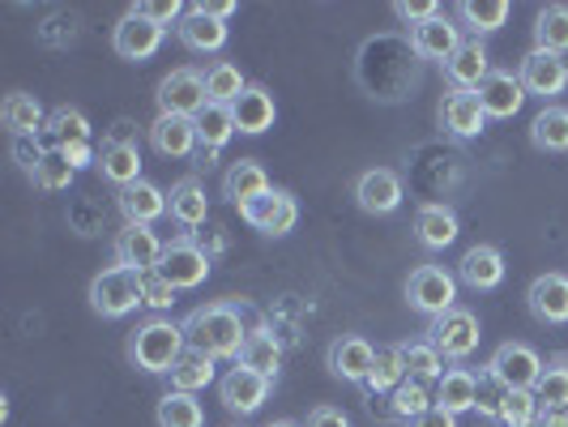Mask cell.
Wrapping results in <instances>:
<instances>
[{"instance_id": "obj_1", "label": "cell", "mask_w": 568, "mask_h": 427, "mask_svg": "<svg viewBox=\"0 0 568 427\" xmlns=\"http://www.w3.org/2000/svg\"><path fill=\"white\" fill-rule=\"evenodd\" d=\"M184 338L193 350L210 359H240V346L248 338L244 316L235 304H205L197 313L184 316Z\"/></svg>"}, {"instance_id": "obj_2", "label": "cell", "mask_w": 568, "mask_h": 427, "mask_svg": "<svg viewBox=\"0 0 568 427\" xmlns=\"http://www.w3.org/2000/svg\"><path fill=\"white\" fill-rule=\"evenodd\" d=\"M189 350V338H184V325H175L168 316H150L145 325H138V334L129 342V355L133 364L150 376H168L175 368V359Z\"/></svg>"}, {"instance_id": "obj_3", "label": "cell", "mask_w": 568, "mask_h": 427, "mask_svg": "<svg viewBox=\"0 0 568 427\" xmlns=\"http://www.w3.org/2000/svg\"><path fill=\"white\" fill-rule=\"evenodd\" d=\"M138 304H142V274H133L124 265H112V270L94 274V283H90V308L99 316L120 321V316L133 313Z\"/></svg>"}, {"instance_id": "obj_4", "label": "cell", "mask_w": 568, "mask_h": 427, "mask_svg": "<svg viewBox=\"0 0 568 427\" xmlns=\"http://www.w3.org/2000/svg\"><path fill=\"white\" fill-rule=\"evenodd\" d=\"M406 299H410V308L424 316H445L449 308H457V278L449 270H440V265H419L410 278H406Z\"/></svg>"}, {"instance_id": "obj_5", "label": "cell", "mask_w": 568, "mask_h": 427, "mask_svg": "<svg viewBox=\"0 0 568 427\" xmlns=\"http://www.w3.org/2000/svg\"><path fill=\"white\" fill-rule=\"evenodd\" d=\"M542 368H547V364L539 359L535 346H526V342H505V346L491 355L487 376H491L500 389H535Z\"/></svg>"}, {"instance_id": "obj_6", "label": "cell", "mask_w": 568, "mask_h": 427, "mask_svg": "<svg viewBox=\"0 0 568 427\" xmlns=\"http://www.w3.org/2000/svg\"><path fill=\"white\" fill-rule=\"evenodd\" d=\"M427 334H432L427 342H432L445 359H466V355H475V350H479V338H484L479 316L470 313V308H449L445 316H436Z\"/></svg>"}, {"instance_id": "obj_7", "label": "cell", "mask_w": 568, "mask_h": 427, "mask_svg": "<svg viewBox=\"0 0 568 427\" xmlns=\"http://www.w3.org/2000/svg\"><path fill=\"white\" fill-rule=\"evenodd\" d=\"M205 108H210V94H205V78L197 69H171L168 78L159 82V115L197 120Z\"/></svg>"}, {"instance_id": "obj_8", "label": "cell", "mask_w": 568, "mask_h": 427, "mask_svg": "<svg viewBox=\"0 0 568 427\" xmlns=\"http://www.w3.org/2000/svg\"><path fill=\"white\" fill-rule=\"evenodd\" d=\"M240 218L253 231H261V235H286L300 223V205L283 189H270V193L253 197L248 205H240Z\"/></svg>"}, {"instance_id": "obj_9", "label": "cell", "mask_w": 568, "mask_h": 427, "mask_svg": "<svg viewBox=\"0 0 568 427\" xmlns=\"http://www.w3.org/2000/svg\"><path fill=\"white\" fill-rule=\"evenodd\" d=\"M163 240H159V231L142 227V223H124V227L115 231V265H124V270H133V274H145V270H159V261H163Z\"/></svg>"}, {"instance_id": "obj_10", "label": "cell", "mask_w": 568, "mask_h": 427, "mask_svg": "<svg viewBox=\"0 0 568 427\" xmlns=\"http://www.w3.org/2000/svg\"><path fill=\"white\" fill-rule=\"evenodd\" d=\"M159 274H163L175 291H193V286H201L210 278V256L201 253L193 240H175V244L163 248Z\"/></svg>"}, {"instance_id": "obj_11", "label": "cell", "mask_w": 568, "mask_h": 427, "mask_svg": "<svg viewBox=\"0 0 568 427\" xmlns=\"http://www.w3.org/2000/svg\"><path fill=\"white\" fill-rule=\"evenodd\" d=\"M163 34H168L163 27L145 22V18H138V13H124V18L115 22L112 48L120 60H150L159 48H163Z\"/></svg>"}, {"instance_id": "obj_12", "label": "cell", "mask_w": 568, "mask_h": 427, "mask_svg": "<svg viewBox=\"0 0 568 427\" xmlns=\"http://www.w3.org/2000/svg\"><path fill=\"white\" fill-rule=\"evenodd\" d=\"M219 398H223V406L235 410V415H256V410L265 406V398H270V380L235 364V368L219 380Z\"/></svg>"}, {"instance_id": "obj_13", "label": "cell", "mask_w": 568, "mask_h": 427, "mask_svg": "<svg viewBox=\"0 0 568 427\" xmlns=\"http://www.w3.org/2000/svg\"><path fill=\"white\" fill-rule=\"evenodd\" d=\"M475 94L484 103L487 120H513V115L521 112V103H526V85H521V78H513L509 69H491L487 82Z\"/></svg>"}, {"instance_id": "obj_14", "label": "cell", "mask_w": 568, "mask_h": 427, "mask_svg": "<svg viewBox=\"0 0 568 427\" xmlns=\"http://www.w3.org/2000/svg\"><path fill=\"white\" fill-rule=\"evenodd\" d=\"M355 201L364 214H394L402 205V180L398 171L389 167H372L355 180Z\"/></svg>"}, {"instance_id": "obj_15", "label": "cell", "mask_w": 568, "mask_h": 427, "mask_svg": "<svg viewBox=\"0 0 568 427\" xmlns=\"http://www.w3.org/2000/svg\"><path fill=\"white\" fill-rule=\"evenodd\" d=\"M526 304L542 325H568V274H542L526 291Z\"/></svg>"}, {"instance_id": "obj_16", "label": "cell", "mask_w": 568, "mask_h": 427, "mask_svg": "<svg viewBox=\"0 0 568 427\" xmlns=\"http://www.w3.org/2000/svg\"><path fill=\"white\" fill-rule=\"evenodd\" d=\"M201 133H197V120L189 115H159L150 124V145L163 154V159H189L197 150Z\"/></svg>"}, {"instance_id": "obj_17", "label": "cell", "mask_w": 568, "mask_h": 427, "mask_svg": "<svg viewBox=\"0 0 568 427\" xmlns=\"http://www.w3.org/2000/svg\"><path fill=\"white\" fill-rule=\"evenodd\" d=\"M517 78H521V85H526V94H535V99H556V94L568 85V73H565V64H560V57L539 52V48L521 60Z\"/></svg>"}, {"instance_id": "obj_18", "label": "cell", "mask_w": 568, "mask_h": 427, "mask_svg": "<svg viewBox=\"0 0 568 427\" xmlns=\"http://www.w3.org/2000/svg\"><path fill=\"white\" fill-rule=\"evenodd\" d=\"M457 278L470 286V291H496L505 283V256L491 244H475L466 248V256L457 261Z\"/></svg>"}, {"instance_id": "obj_19", "label": "cell", "mask_w": 568, "mask_h": 427, "mask_svg": "<svg viewBox=\"0 0 568 427\" xmlns=\"http://www.w3.org/2000/svg\"><path fill=\"white\" fill-rule=\"evenodd\" d=\"M440 124L454 133V138H479L487 129V112L484 103H479V94L475 90H454L449 99H445V108H440Z\"/></svg>"}, {"instance_id": "obj_20", "label": "cell", "mask_w": 568, "mask_h": 427, "mask_svg": "<svg viewBox=\"0 0 568 427\" xmlns=\"http://www.w3.org/2000/svg\"><path fill=\"white\" fill-rule=\"evenodd\" d=\"M457 48H462V34H457V27L449 22V13L432 18L424 27H410V52H415V57L440 60V64H445Z\"/></svg>"}, {"instance_id": "obj_21", "label": "cell", "mask_w": 568, "mask_h": 427, "mask_svg": "<svg viewBox=\"0 0 568 427\" xmlns=\"http://www.w3.org/2000/svg\"><path fill=\"white\" fill-rule=\"evenodd\" d=\"M180 34V43L189 48V52H201V57H210V52H223V43H227V22H219V18H210V13H201L197 4L184 13V22L175 27Z\"/></svg>"}, {"instance_id": "obj_22", "label": "cell", "mask_w": 568, "mask_h": 427, "mask_svg": "<svg viewBox=\"0 0 568 427\" xmlns=\"http://www.w3.org/2000/svg\"><path fill=\"white\" fill-rule=\"evenodd\" d=\"M231 115H235V129H240V133L256 138V133L274 129V115H278V108H274V94H270L265 85H248V90H244V94L231 103Z\"/></svg>"}, {"instance_id": "obj_23", "label": "cell", "mask_w": 568, "mask_h": 427, "mask_svg": "<svg viewBox=\"0 0 568 427\" xmlns=\"http://www.w3.org/2000/svg\"><path fill=\"white\" fill-rule=\"evenodd\" d=\"M487 73H491V64H487V48L479 39H466L454 57L445 60V78L454 82V90H479Z\"/></svg>"}, {"instance_id": "obj_24", "label": "cell", "mask_w": 568, "mask_h": 427, "mask_svg": "<svg viewBox=\"0 0 568 427\" xmlns=\"http://www.w3.org/2000/svg\"><path fill=\"white\" fill-rule=\"evenodd\" d=\"M372 359H376V350L364 338H338L329 346V372L338 380H351V385H368Z\"/></svg>"}, {"instance_id": "obj_25", "label": "cell", "mask_w": 568, "mask_h": 427, "mask_svg": "<svg viewBox=\"0 0 568 427\" xmlns=\"http://www.w3.org/2000/svg\"><path fill=\"white\" fill-rule=\"evenodd\" d=\"M235 364L256 372V376H265V380H274L278 368H283V342L274 338L265 325H261V329H248V338L240 346V359H235Z\"/></svg>"}, {"instance_id": "obj_26", "label": "cell", "mask_w": 568, "mask_h": 427, "mask_svg": "<svg viewBox=\"0 0 568 427\" xmlns=\"http://www.w3.org/2000/svg\"><path fill=\"white\" fill-rule=\"evenodd\" d=\"M415 240H419L424 248H432V253L449 248L457 240V214L449 205H440V201L419 205V214H415Z\"/></svg>"}, {"instance_id": "obj_27", "label": "cell", "mask_w": 568, "mask_h": 427, "mask_svg": "<svg viewBox=\"0 0 568 427\" xmlns=\"http://www.w3.org/2000/svg\"><path fill=\"white\" fill-rule=\"evenodd\" d=\"M120 214L129 218V223H159L163 214H168V193L159 189V184H150V180H138V184H129V189H120Z\"/></svg>"}, {"instance_id": "obj_28", "label": "cell", "mask_w": 568, "mask_h": 427, "mask_svg": "<svg viewBox=\"0 0 568 427\" xmlns=\"http://www.w3.org/2000/svg\"><path fill=\"white\" fill-rule=\"evenodd\" d=\"M168 214L180 223V227H201L210 218V197H205V184L201 180H180L171 184V197H168Z\"/></svg>"}, {"instance_id": "obj_29", "label": "cell", "mask_w": 568, "mask_h": 427, "mask_svg": "<svg viewBox=\"0 0 568 427\" xmlns=\"http://www.w3.org/2000/svg\"><path fill=\"white\" fill-rule=\"evenodd\" d=\"M0 120H4V129H9L13 138H34L39 129H48L43 103H39L34 94H22V90H13V94L0 103Z\"/></svg>"}, {"instance_id": "obj_30", "label": "cell", "mask_w": 568, "mask_h": 427, "mask_svg": "<svg viewBox=\"0 0 568 427\" xmlns=\"http://www.w3.org/2000/svg\"><path fill=\"white\" fill-rule=\"evenodd\" d=\"M99 171L103 180H112L115 189H129L142 180V154L133 142H108L99 150Z\"/></svg>"}, {"instance_id": "obj_31", "label": "cell", "mask_w": 568, "mask_h": 427, "mask_svg": "<svg viewBox=\"0 0 568 427\" xmlns=\"http://www.w3.org/2000/svg\"><path fill=\"white\" fill-rule=\"evenodd\" d=\"M261 193H270V175H265V167L253 163V159L231 163L227 175H223V197L235 201V205H248V201L261 197Z\"/></svg>"}, {"instance_id": "obj_32", "label": "cell", "mask_w": 568, "mask_h": 427, "mask_svg": "<svg viewBox=\"0 0 568 427\" xmlns=\"http://www.w3.org/2000/svg\"><path fill=\"white\" fill-rule=\"evenodd\" d=\"M436 406L449 410V415H462V410L479 406V380L466 368H449L436 380Z\"/></svg>"}, {"instance_id": "obj_33", "label": "cell", "mask_w": 568, "mask_h": 427, "mask_svg": "<svg viewBox=\"0 0 568 427\" xmlns=\"http://www.w3.org/2000/svg\"><path fill=\"white\" fill-rule=\"evenodd\" d=\"M168 376H171V389H175V394H201V389L214 385V359L189 346V350L175 359V368H171Z\"/></svg>"}, {"instance_id": "obj_34", "label": "cell", "mask_w": 568, "mask_h": 427, "mask_svg": "<svg viewBox=\"0 0 568 427\" xmlns=\"http://www.w3.org/2000/svg\"><path fill=\"white\" fill-rule=\"evenodd\" d=\"M535 48L565 57L568 52V4H547L535 22Z\"/></svg>"}, {"instance_id": "obj_35", "label": "cell", "mask_w": 568, "mask_h": 427, "mask_svg": "<svg viewBox=\"0 0 568 427\" xmlns=\"http://www.w3.org/2000/svg\"><path fill=\"white\" fill-rule=\"evenodd\" d=\"M205 94H210V103H223V108H231L244 90H248V82H244V73L231 64V60H214L205 73Z\"/></svg>"}, {"instance_id": "obj_36", "label": "cell", "mask_w": 568, "mask_h": 427, "mask_svg": "<svg viewBox=\"0 0 568 427\" xmlns=\"http://www.w3.org/2000/svg\"><path fill=\"white\" fill-rule=\"evenodd\" d=\"M530 142L547 154H565L568 150V108H542L530 124Z\"/></svg>"}, {"instance_id": "obj_37", "label": "cell", "mask_w": 568, "mask_h": 427, "mask_svg": "<svg viewBox=\"0 0 568 427\" xmlns=\"http://www.w3.org/2000/svg\"><path fill=\"white\" fill-rule=\"evenodd\" d=\"M402 380H406V359H402V346H381L368 372V389L372 394H394Z\"/></svg>"}, {"instance_id": "obj_38", "label": "cell", "mask_w": 568, "mask_h": 427, "mask_svg": "<svg viewBox=\"0 0 568 427\" xmlns=\"http://www.w3.org/2000/svg\"><path fill=\"white\" fill-rule=\"evenodd\" d=\"M389 398H394V401H389V406H394V415H398V419H410V424L436 406L432 385H427V380H415V376H406V380H402Z\"/></svg>"}, {"instance_id": "obj_39", "label": "cell", "mask_w": 568, "mask_h": 427, "mask_svg": "<svg viewBox=\"0 0 568 427\" xmlns=\"http://www.w3.org/2000/svg\"><path fill=\"white\" fill-rule=\"evenodd\" d=\"M496 419H500L505 427H535L539 424L542 406H539V398H535V389H505Z\"/></svg>"}, {"instance_id": "obj_40", "label": "cell", "mask_w": 568, "mask_h": 427, "mask_svg": "<svg viewBox=\"0 0 568 427\" xmlns=\"http://www.w3.org/2000/svg\"><path fill=\"white\" fill-rule=\"evenodd\" d=\"M48 138L57 150H69V145H82L90 142V120H85L78 108H57L48 115Z\"/></svg>"}, {"instance_id": "obj_41", "label": "cell", "mask_w": 568, "mask_h": 427, "mask_svg": "<svg viewBox=\"0 0 568 427\" xmlns=\"http://www.w3.org/2000/svg\"><path fill=\"white\" fill-rule=\"evenodd\" d=\"M73 175H78V167L69 163V154L52 145V150L43 154V163L34 167V175H30V180H34V189H43V193H64V189L73 184Z\"/></svg>"}, {"instance_id": "obj_42", "label": "cell", "mask_w": 568, "mask_h": 427, "mask_svg": "<svg viewBox=\"0 0 568 427\" xmlns=\"http://www.w3.org/2000/svg\"><path fill=\"white\" fill-rule=\"evenodd\" d=\"M197 133H201V145H205V150H223V145H227L240 129H235V115H231V108H223V103H210V108L197 115Z\"/></svg>"}, {"instance_id": "obj_43", "label": "cell", "mask_w": 568, "mask_h": 427, "mask_svg": "<svg viewBox=\"0 0 568 427\" xmlns=\"http://www.w3.org/2000/svg\"><path fill=\"white\" fill-rule=\"evenodd\" d=\"M402 359H406V376H415V380H440L445 376V355L432 346V342H406L402 346Z\"/></svg>"}, {"instance_id": "obj_44", "label": "cell", "mask_w": 568, "mask_h": 427, "mask_svg": "<svg viewBox=\"0 0 568 427\" xmlns=\"http://www.w3.org/2000/svg\"><path fill=\"white\" fill-rule=\"evenodd\" d=\"M205 415H201L197 394H175L171 389L168 398L159 401V427H201Z\"/></svg>"}, {"instance_id": "obj_45", "label": "cell", "mask_w": 568, "mask_h": 427, "mask_svg": "<svg viewBox=\"0 0 568 427\" xmlns=\"http://www.w3.org/2000/svg\"><path fill=\"white\" fill-rule=\"evenodd\" d=\"M457 9H462V18L470 22L475 34H491V30H500L509 22V4L505 0H462Z\"/></svg>"}, {"instance_id": "obj_46", "label": "cell", "mask_w": 568, "mask_h": 427, "mask_svg": "<svg viewBox=\"0 0 568 427\" xmlns=\"http://www.w3.org/2000/svg\"><path fill=\"white\" fill-rule=\"evenodd\" d=\"M535 398H539L542 410H560V406H568V364L542 368L539 385H535Z\"/></svg>"}, {"instance_id": "obj_47", "label": "cell", "mask_w": 568, "mask_h": 427, "mask_svg": "<svg viewBox=\"0 0 568 427\" xmlns=\"http://www.w3.org/2000/svg\"><path fill=\"white\" fill-rule=\"evenodd\" d=\"M129 13H138L145 22H154V27H180L184 22V4L180 0H138Z\"/></svg>"}, {"instance_id": "obj_48", "label": "cell", "mask_w": 568, "mask_h": 427, "mask_svg": "<svg viewBox=\"0 0 568 427\" xmlns=\"http://www.w3.org/2000/svg\"><path fill=\"white\" fill-rule=\"evenodd\" d=\"M142 304L145 308H154V313H163V308L175 304V286H171L159 270H145L142 274Z\"/></svg>"}, {"instance_id": "obj_49", "label": "cell", "mask_w": 568, "mask_h": 427, "mask_svg": "<svg viewBox=\"0 0 568 427\" xmlns=\"http://www.w3.org/2000/svg\"><path fill=\"white\" fill-rule=\"evenodd\" d=\"M394 13H398L406 27H424V22H432V18H440L445 9H440L436 0H398Z\"/></svg>"}, {"instance_id": "obj_50", "label": "cell", "mask_w": 568, "mask_h": 427, "mask_svg": "<svg viewBox=\"0 0 568 427\" xmlns=\"http://www.w3.org/2000/svg\"><path fill=\"white\" fill-rule=\"evenodd\" d=\"M43 154H48V145L39 142V133L34 138H13V159H18V167L34 175V167L43 163Z\"/></svg>"}, {"instance_id": "obj_51", "label": "cell", "mask_w": 568, "mask_h": 427, "mask_svg": "<svg viewBox=\"0 0 568 427\" xmlns=\"http://www.w3.org/2000/svg\"><path fill=\"white\" fill-rule=\"evenodd\" d=\"M304 427H351V419L342 415L338 406H316V410H308V424Z\"/></svg>"}, {"instance_id": "obj_52", "label": "cell", "mask_w": 568, "mask_h": 427, "mask_svg": "<svg viewBox=\"0 0 568 427\" xmlns=\"http://www.w3.org/2000/svg\"><path fill=\"white\" fill-rule=\"evenodd\" d=\"M410 427H457V415L440 410V406H432V410H427V415H419Z\"/></svg>"}, {"instance_id": "obj_53", "label": "cell", "mask_w": 568, "mask_h": 427, "mask_svg": "<svg viewBox=\"0 0 568 427\" xmlns=\"http://www.w3.org/2000/svg\"><path fill=\"white\" fill-rule=\"evenodd\" d=\"M197 9L201 13H210V18H219V22H227L240 4H235V0H197Z\"/></svg>"}, {"instance_id": "obj_54", "label": "cell", "mask_w": 568, "mask_h": 427, "mask_svg": "<svg viewBox=\"0 0 568 427\" xmlns=\"http://www.w3.org/2000/svg\"><path fill=\"white\" fill-rule=\"evenodd\" d=\"M539 427H568V406H560V410H542Z\"/></svg>"}, {"instance_id": "obj_55", "label": "cell", "mask_w": 568, "mask_h": 427, "mask_svg": "<svg viewBox=\"0 0 568 427\" xmlns=\"http://www.w3.org/2000/svg\"><path fill=\"white\" fill-rule=\"evenodd\" d=\"M270 427H300V424H291V419H278V424H270Z\"/></svg>"}, {"instance_id": "obj_56", "label": "cell", "mask_w": 568, "mask_h": 427, "mask_svg": "<svg viewBox=\"0 0 568 427\" xmlns=\"http://www.w3.org/2000/svg\"><path fill=\"white\" fill-rule=\"evenodd\" d=\"M560 64H565V73H568V52H565V57H560Z\"/></svg>"}]
</instances>
